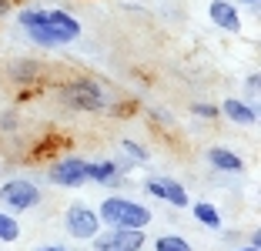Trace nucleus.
<instances>
[{"label": "nucleus", "instance_id": "2", "mask_svg": "<svg viewBox=\"0 0 261 251\" xmlns=\"http://www.w3.org/2000/svg\"><path fill=\"white\" fill-rule=\"evenodd\" d=\"M61 101L74 111H104L111 104V94L100 87L97 81H87V77H77V81L61 84Z\"/></svg>", "mask_w": 261, "mask_h": 251}, {"label": "nucleus", "instance_id": "24", "mask_svg": "<svg viewBox=\"0 0 261 251\" xmlns=\"http://www.w3.org/2000/svg\"><path fill=\"white\" fill-rule=\"evenodd\" d=\"M251 248L261 251V235H258V231H251Z\"/></svg>", "mask_w": 261, "mask_h": 251}, {"label": "nucleus", "instance_id": "17", "mask_svg": "<svg viewBox=\"0 0 261 251\" xmlns=\"http://www.w3.org/2000/svg\"><path fill=\"white\" fill-rule=\"evenodd\" d=\"M154 248H158V251H194L181 235H161L158 241H154Z\"/></svg>", "mask_w": 261, "mask_h": 251}, {"label": "nucleus", "instance_id": "18", "mask_svg": "<svg viewBox=\"0 0 261 251\" xmlns=\"http://www.w3.org/2000/svg\"><path fill=\"white\" fill-rule=\"evenodd\" d=\"M191 114L201 117V121H215V117H221V111H218V104H191Z\"/></svg>", "mask_w": 261, "mask_h": 251}, {"label": "nucleus", "instance_id": "9", "mask_svg": "<svg viewBox=\"0 0 261 251\" xmlns=\"http://www.w3.org/2000/svg\"><path fill=\"white\" fill-rule=\"evenodd\" d=\"M44 20H47V27L54 31V37H57V44H70V40H77L81 37V20L77 17H70L67 10H44Z\"/></svg>", "mask_w": 261, "mask_h": 251}, {"label": "nucleus", "instance_id": "16", "mask_svg": "<svg viewBox=\"0 0 261 251\" xmlns=\"http://www.w3.org/2000/svg\"><path fill=\"white\" fill-rule=\"evenodd\" d=\"M10 77H14L17 84L34 81V77H37V61H14L10 64Z\"/></svg>", "mask_w": 261, "mask_h": 251}, {"label": "nucleus", "instance_id": "3", "mask_svg": "<svg viewBox=\"0 0 261 251\" xmlns=\"http://www.w3.org/2000/svg\"><path fill=\"white\" fill-rule=\"evenodd\" d=\"M0 205L14 211H31V208L40 205V188L27 178H10V181L0 184Z\"/></svg>", "mask_w": 261, "mask_h": 251}, {"label": "nucleus", "instance_id": "1", "mask_svg": "<svg viewBox=\"0 0 261 251\" xmlns=\"http://www.w3.org/2000/svg\"><path fill=\"white\" fill-rule=\"evenodd\" d=\"M97 218H100V224H111V228H147L151 224V208L141 205V201L111 194V198L100 201Z\"/></svg>", "mask_w": 261, "mask_h": 251}, {"label": "nucleus", "instance_id": "11", "mask_svg": "<svg viewBox=\"0 0 261 251\" xmlns=\"http://www.w3.org/2000/svg\"><path fill=\"white\" fill-rule=\"evenodd\" d=\"M207 161H211V167L215 171H224V174H241L245 171V161H241V154L228 151V147H207Z\"/></svg>", "mask_w": 261, "mask_h": 251}, {"label": "nucleus", "instance_id": "21", "mask_svg": "<svg viewBox=\"0 0 261 251\" xmlns=\"http://www.w3.org/2000/svg\"><path fill=\"white\" fill-rule=\"evenodd\" d=\"M0 128H4V131L17 128V114H14V111H4V114H0Z\"/></svg>", "mask_w": 261, "mask_h": 251}, {"label": "nucleus", "instance_id": "25", "mask_svg": "<svg viewBox=\"0 0 261 251\" xmlns=\"http://www.w3.org/2000/svg\"><path fill=\"white\" fill-rule=\"evenodd\" d=\"M245 7H251V10H258V0H241Z\"/></svg>", "mask_w": 261, "mask_h": 251}, {"label": "nucleus", "instance_id": "6", "mask_svg": "<svg viewBox=\"0 0 261 251\" xmlns=\"http://www.w3.org/2000/svg\"><path fill=\"white\" fill-rule=\"evenodd\" d=\"M47 178L57 184V188H81L87 184V161L84 158H64V161H54Z\"/></svg>", "mask_w": 261, "mask_h": 251}, {"label": "nucleus", "instance_id": "5", "mask_svg": "<svg viewBox=\"0 0 261 251\" xmlns=\"http://www.w3.org/2000/svg\"><path fill=\"white\" fill-rule=\"evenodd\" d=\"M64 228H67V235L77 238V241H91L100 231V218H97V211L87 208V205H70L67 214H64Z\"/></svg>", "mask_w": 261, "mask_h": 251}, {"label": "nucleus", "instance_id": "4", "mask_svg": "<svg viewBox=\"0 0 261 251\" xmlns=\"http://www.w3.org/2000/svg\"><path fill=\"white\" fill-rule=\"evenodd\" d=\"M94 251H141L144 248V228H108L91 238Z\"/></svg>", "mask_w": 261, "mask_h": 251}, {"label": "nucleus", "instance_id": "13", "mask_svg": "<svg viewBox=\"0 0 261 251\" xmlns=\"http://www.w3.org/2000/svg\"><path fill=\"white\" fill-rule=\"evenodd\" d=\"M191 214H194L198 224H204V228H211V231L221 228V211H218L211 201H198V205H191Z\"/></svg>", "mask_w": 261, "mask_h": 251}, {"label": "nucleus", "instance_id": "22", "mask_svg": "<svg viewBox=\"0 0 261 251\" xmlns=\"http://www.w3.org/2000/svg\"><path fill=\"white\" fill-rule=\"evenodd\" d=\"M37 251H67V248H64V244H40Z\"/></svg>", "mask_w": 261, "mask_h": 251}, {"label": "nucleus", "instance_id": "26", "mask_svg": "<svg viewBox=\"0 0 261 251\" xmlns=\"http://www.w3.org/2000/svg\"><path fill=\"white\" fill-rule=\"evenodd\" d=\"M238 251H258V248H238Z\"/></svg>", "mask_w": 261, "mask_h": 251}, {"label": "nucleus", "instance_id": "7", "mask_svg": "<svg viewBox=\"0 0 261 251\" xmlns=\"http://www.w3.org/2000/svg\"><path fill=\"white\" fill-rule=\"evenodd\" d=\"M17 20H20V27L27 31V37L37 40L40 47H57V37H54V31L47 27L44 10H40V7H27V10H20V14H17Z\"/></svg>", "mask_w": 261, "mask_h": 251}, {"label": "nucleus", "instance_id": "20", "mask_svg": "<svg viewBox=\"0 0 261 251\" xmlns=\"http://www.w3.org/2000/svg\"><path fill=\"white\" fill-rule=\"evenodd\" d=\"M245 87H248V97H258V87H261V77H258V74H248V81H245Z\"/></svg>", "mask_w": 261, "mask_h": 251}, {"label": "nucleus", "instance_id": "14", "mask_svg": "<svg viewBox=\"0 0 261 251\" xmlns=\"http://www.w3.org/2000/svg\"><path fill=\"white\" fill-rule=\"evenodd\" d=\"M121 174L114 161H87V181H97V184H108V178Z\"/></svg>", "mask_w": 261, "mask_h": 251}, {"label": "nucleus", "instance_id": "12", "mask_svg": "<svg viewBox=\"0 0 261 251\" xmlns=\"http://www.w3.org/2000/svg\"><path fill=\"white\" fill-rule=\"evenodd\" d=\"M228 121H234V124H245V128H251V124H258V111H254L251 104H245V101H238V97H228L221 107H218Z\"/></svg>", "mask_w": 261, "mask_h": 251}, {"label": "nucleus", "instance_id": "19", "mask_svg": "<svg viewBox=\"0 0 261 251\" xmlns=\"http://www.w3.org/2000/svg\"><path fill=\"white\" fill-rule=\"evenodd\" d=\"M121 147H124V154H127L130 161H138V164H144V161L151 158V154H147V151H144V147H141V144H134L130 137H127V141H121Z\"/></svg>", "mask_w": 261, "mask_h": 251}, {"label": "nucleus", "instance_id": "23", "mask_svg": "<svg viewBox=\"0 0 261 251\" xmlns=\"http://www.w3.org/2000/svg\"><path fill=\"white\" fill-rule=\"evenodd\" d=\"M7 14H10V0H0V20H4Z\"/></svg>", "mask_w": 261, "mask_h": 251}, {"label": "nucleus", "instance_id": "15", "mask_svg": "<svg viewBox=\"0 0 261 251\" xmlns=\"http://www.w3.org/2000/svg\"><path fill=\"white\" fill-rule=\"evenodd\" d=\"M20 238V224L10 211H0V244H14Z\"/></svg>", "mask_w": 261, "mask_h": 251}, {"label": "nucleus", "instance_id": "10", "mask_svg": "<svg viewBox=\"0 0 261 251\" xmlns=\"http://www.w3.org/2000/svg\"><path fill=\"white\" fill-rule=\"evenodd\" d=\"M207 17H211V23H215V27H221V31L241 34V14H238V7H234V4H228V0H211Z\"/></svg>", "mask_w": 261, "mask_h": 251}, {"label": "nucleus", "instance_id": "8", "mask_svg": "<svg viewBox=\"0 0 261 251\" xmlns=\"http://www.w3.org/2000/svg\"><path fill=\"white\" fill-rule=\"evenodd\" d=\"M144 188H147L151 198H161V201H168V205H174V208H188L191 205L185 184H177L174 178H147Z\"/></svg>", "mask_w": 261, "mask_h": 251}]
</instances>
